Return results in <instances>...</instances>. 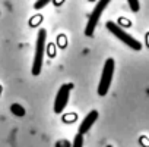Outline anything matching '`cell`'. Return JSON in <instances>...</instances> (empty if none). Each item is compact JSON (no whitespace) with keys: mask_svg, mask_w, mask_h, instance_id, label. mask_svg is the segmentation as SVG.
Listing matches in <instances>:
<instances>
[{"mask_svg":"<svg viewBox=\"0 0 149 147\" xmlns=\"http://www.w3.org/2000/svg\"><path fill=\"white\" fill-rule=\"evenodd\" d=\"M72 147H84V135H82V134L78 132V135L74 137V140H73Z\"/></svg>","mask_w":149,"mask_h":147,"instance_id":"obj_8","label":"cell"},{"mask_svg":"<svg viewBox=\"0 0 149 147\" xmlns=\"http://www.w3.org/2000/svg\"><path fill=\"white\" fill-rule=\"evenodd\" d=\"M50 2H51V0H37V2H35V5H34V8H35L37 11H40V9L45 8V6H47Z\"/></svg>","mask_w":149,"mask_h":147,"instance_id":"obj_9","label":"cell"},{"mask_svg":"<svg viewBox=\"0 0 149 147\" xmlns=\"http://www.w3.org/2000/svg\"><path fill=\"white\" fill-rule=\"evenodd\" d=\"M45 37L47 33L44 28L38 31L37 35V43H35V54H34V63H32V75H40L42 69V60H44V53H45Z\"/></svg>","mask_w":149,"mask_h":147,"instance_id":"obj_1","label":"cell"},{"mask_svg":"<svg viewBox=\"0 0 149 147\" xmlns=\"http://www.w3.org/2000/svg\"><path fill=\"white\" fill-rule=\"evenodd\" d=\"M105 27H107V30L113 34V35H116L120 41H123L124 44H127L130 49H133V50H140L142 49V44L134 38V37H132L130 34H127L123 28H120L117 24H114L113 21H108L107 24H105Z\"/></svg>","mask_w":149,"mask_h":147,"instance_id":"obj_3","label":"cell"},{"mask_svg":"<svg viewBox=\"0 0 149 147\" xmlns=\"http://www.w3.org/2000/svg\"><path fill=\"white\" fill-rule=\"evenodd\" d=\"M110 2H111V0H100V2L95 5L92 13L89 15V21H88V24H86V27H85V35H86V37H92V35H94L95 28H97V25H98V21H100L101 15L104 13L105 8L110 5Z\"/></svg>","mask_w":149,"mask_h":147,"instance_id":"obj_4","label":"cell"},{"mask_svg":"<svg viewBox=\"0 0 149 147\" xmlns=\"http://www.w3.org/2000/svg\"><path fill=\"white\" fill-rule=\"evenodd\" d=\"M107 147H113V146H107Z\"/></svg>","mask_w":149,"mask_h":147,"instance_id":"obj_11","label":"cell"},{"mask_svg":"<svg viewBox=\"0 0 149 147\" xmlns=\"http://www.w3.org/2000/svg\"><path fill=\"white\" fill-rule=\"evenodd\" d=\"M132 12H139V0H127Z\"/></svg>","mask_w":149,"mask_h":147,"instance_id":"obj_10","label":"cell"},{"mask_svg":"<svg viewBox=\"0 0 149 147\" xmlns=\"http://www.w3.org/2000/svg\"><path fill=\"white\" fill-rule=\"evenodd\" d=\"M10 110H12V113L16 115V116H24V115H25L24 107L19 106V105H12V106H10Z\"/></svg>","mask_w":149,"mask_h":147,"instance_id":"obj_7","label":"cell"},{"mask_svg":"<svg viewBox=\"0 0 149 147\" xmlns=\"http://www.w3.org/2000/svg\"><path fill=\"white\" fill-rule=\"evenodd\" d=\"M114 71H116V62H114V59L110 57V59L105 60L104 68H102L101 80H100V84H98V96L104 97V96L108 93L110 86H111V81H113Z\"/></svg>","mask_w":149,"mask_h":147,"instance_id":"obj_2","label":"cell"},{"mask_svg":"<svg viewBox=\"0 0 149 147\" xmlns=\"http://www.w3.org/2000/svg\"><path fill=\"white\" fill-rule=\"evenodd\" d=\"M98 119V112L97 110H91L86 116H85V119L82 121V124H81V127H79V134H85V132H88L91 128H92V125L95 124V121Z\"/></svg>","mask_w":149,"mask_h":147,"instance_id":"obj_6","label":"cell"},{"mask_svg":"<svg viewBox=\"0 0 149 147\" xmlns=\"http://www.w3.org/2000/svg\"><path fill=\"white\" fill-rule=\"evenodd\" d=\"M73 88V84H63L58 91H57V96H56V100H54V112L56 113H61L69 102V96H70V90Z\"/></svg>","mask_w":149,"mask_h":147,"instance_id":"obj_5","label":"cell"}]
</instances>
